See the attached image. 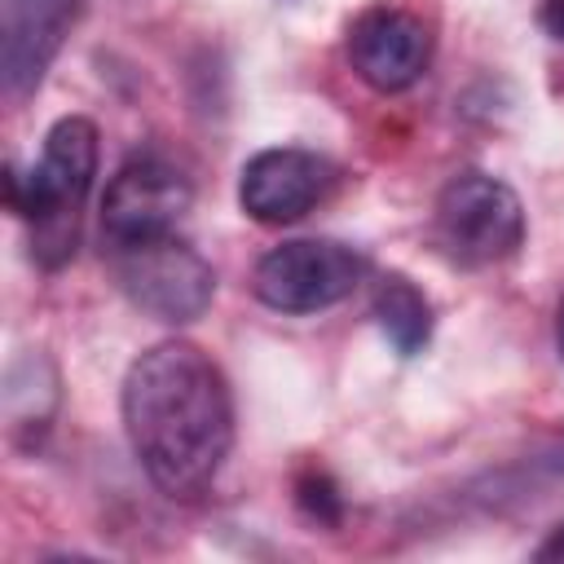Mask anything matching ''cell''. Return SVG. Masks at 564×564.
<instances>
[{"instance_id": "obj_12", "label": "cell", "mask_w": 564, "mask_h": 564, "mask_svg": "<svg viewBox=\"0 0 564 564\" xmlns=\"http://www.w3.org/2000/svg\"><path fill=\"white\" fill-rule=\"evenodd\" d=\"M538 22H542V31H546L551 40L564 44V0H542V4H538Z\"/></svg>"}, {"instance_id": "obj_9", "label": "cell", "mask_w": 564, "mask_h": 564, "mask_svg": "<svg viewBox=\"0 0 564 564\" xmlns=\"http://www.w3.org/2000/svg\"><path fill=\"white\" fill-rule=\"evenodd\" d=\"M75 13L79 0H0V79L9 97H22L44 79Z\"/></svg>"}, {"instance_id": "obj_2", "label": "cell", "mask_w": 564, "mask_h": 564, "mask_svg": "<svg viewBox=\"0 0 564 564\" xmlns=\"http://www.w3.org/2000/svg\"><path fill=\"white\" fill-rule=\"evenodd\" d=\"M97 176V123L66 115L48 128L40 159L18 172L4 167V203L18 220L31 225V260L62 269L75 256L84 198Z\"/></svg>"}, {"instance_id": "obj_13", "label": "cell", "mask_w": 564, "mask_h": 564, "mask_svg": "<svg viewBox=\"0 0 564 564\" xmlns=\"http://www.w3.org/2000/svg\"><path fill=\"white\" fill-rule=\"evenodd\" d=\"M555 348H560V361H564V295L555 304Z\"/></svg>"}, {"instance_id": "obj_5", "label": "cell", "mask_w": 564, "mask_h": 564, "mask_svg": "<svg viewBox=\"0 0 564 564\" xmlns=\"http://www.w3.org/2000/svg\"><path fill=\"white\" fill-rule=\"evenodd\" d=\"M366 256L335 238H291L260 256L251 291L278 313H322L348 300L366 278Z\"/></svg>"}, {"instance_id": "obj_1", "label": "cell", "mask_w": 564, "mask_h": 564, "mask_svg": "<svg viewBox=\"0 0 564 564\" xmlns=\"http://www.w3.org/2000/svg\"><path fill=\"white\" fill-rule=\"evenodd\" d=\"M123 432L167 498H203L234 445V397L225 370L189 339L145 348L123 375Z\"/></svg>"}, {"instance_id": "obj_7", "label": "cell", "mask_w": 564, "mask_h": 564, "mask_svg": "<svg viewBox=\"0 0 564 564\" xmlns=\"http://www.w3.org/2000/svg\"><path fill=\"white\" fill-rule=\"evenodd\" d=\"M344 53L352 75L375 93H405L432 62V26L405 4L379 0L348 22Z\"/></svg>"}, {"instance_id": "obj_3", "label": "cell", "mask_w": 564, "mask_h": 564, "mask_svg": "<svg viewBox=\"0 0 564 564\" xmlns=\"http://www.w3.org/2000/svg\"><path fill=\"white\" fill-rule=\"evenodd\" d=\"M432 238L445 260L463 269H489L524 247L520 194L489 172H454L432 207Z\"/></svg>"}, {"instance_id": "obj_4", "label": "cell", "mask_w": 564, "mask_h": 564, "mask_svg": "<svg viewBox=\"0 0 564 564\" xmlns=\"http://www.w3.org/2000/svg\"><path fill=\"white\" fill-rule=\"evenodd\" d=\"M115 286L128 295L132 308H141L154 322L185 326L198 322L212 308L216 295V269L176 234L106 247Z\"/></svg>"}, {"instance_id": "obj_11", "label": "cell", "mask_w": 564, "mask_h": 564, "mask_svg": "<svg viewBox=\"0 0 564 564\" xmlns=\"http://www.w3.org/2000/svg\"><path fill=\"white\" fill-rule=\"evenodd\" d=\"M295 494H300V507H304L313 520H326V524L339 520V494H335V485H330V476H326L322 467H308V471L300 476Z\"/></svg>"}, {"instance_id": "obj_8", "label": "cell", "mask_w": 564, "mask_h": 564, "mask_svg": "<svg viewBox=\"0 0 564 564\" xmlns=\"http://www.w3.org/2000/svg\"><path fill=\"white\" fill-rule=\"evenodd\" d=\"M339 185V167L326 154L300 145H273L242 163L238 207L260 225H291L322 207Z\"/></svg>"}, {"instance_id": "obj_10", "label": "cell", "mask_w": 564, "mask_h": 564, "mask_svg": "<svg viewBox=\"0 0 564 564\" xmlns=\"http://www.w3.org/2000/svg\"><path fill=\"white\" fill-rule=\"evenodd\" d=\"M370 317H375L379 335L397 348V357H419L432 344V304L401 273L379 278L375 300H370Z\"/></svg>"}, {"instance_id": "obj_6", "label": "cell", "mask_w": 564, "mask_h": 564, "mask_svg": "<svg viewBox=\"0 0 564 564\" xmlns=\"http://www.w3.org/2000/svg\"><path fill=\"white\" fill-rule=\"evenodd\" d=\"M189 176L163 154H132L101 198V242L123 247L159 234H176V220L189 212Z\"/></svg>"}]
</instances>
